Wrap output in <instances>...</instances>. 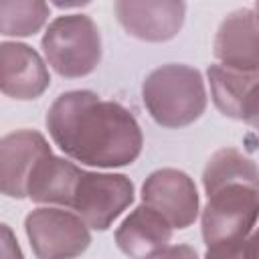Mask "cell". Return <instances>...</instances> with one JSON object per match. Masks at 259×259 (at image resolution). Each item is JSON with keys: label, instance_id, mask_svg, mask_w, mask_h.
<instances>
[{"label": "cell", "instance_id": "cell-1", "mask_svg": "<svg viewBox=\"0 0 259 259\" xmlns=\"http://www.w3.org/2000/svg\"><path fill=\"white\" fill-rule=\"evenodd\" d=\"M55 144L71 158L101 168L132 164L142 152V130L119 103L91 91H69L47 113Z\"/></svg>", "mask_w": 259, "mask_h": 259}, {"label": "cell", "instance_id": "cell-2", "mask_svg": "<svg viewBox=\"0 0 259 259\" xmlns=\"http://www.w3.org/2000/svg\"><path fill=\"white\" fill-rule=\"evenodd\" d=\"M142 99L156 123L184 127L196 121L206 107L204 81L188 65H162L146 77Z\"/></svg>", "mask_w": 259, "mask_h": 259}, {"label": "cell", "instance_id": "cell-3", "mask_svg": "<svg viewBox=\"0 0 259 259\" xmlns=\"http://www.w3.org/2000/svg\"><path fill=\"white\" fill-rule=\"evenodd\" d=\"M42 53L59 75L85 77L101 61V36L89 16L65 14L49 24Z\"/></svg>", "mask_w": 259, "mask_h": 259}, {"label": "cell", "instance_id": "cell-4", "mask_svg": "<svg viewBox=\"0 0 259 259\" xmlns=\"http://www.w3.org/2000/svg\"><path fill=\"white\" fill-rule=\"evenodd\" d=\"M259 219V188L227 184L208 194L202 210V237L206 247L245 239Z\"/></svg>", "mask_w": 259, "mask_h": 259}, {"label": "cell", "instance_id": "cell-5", "mask_svg": "<svg viewBox=\"0 0 259 259\" xmlns=\"http://www.w3.org/2000/svg\"><path fill=\"white\" fill-rule=\"evenodd\" d=\"M24 227L38 259H73L91 243L85 221L63 208H36Z\"/></svg>", "mask_w": 259, "mask_h": 259}, {"label": "cell", "instance_id": "cell-6", "mask_svg": "<svg viewBox=\"0 0 259 259\" xmlns=\"http://www.w3.org/2000/svg\"><path fill=\"white\" fill-rule=\"evenodd\" d=\"M132 200L134 184L125 176L83 172L73 198V208L87 227L103 231L130 206Z\"/></svg>", "mask_w": 259, "mask_h": 259}, {"label": "cell", "instance_id": "cell-7", "mask_svg": "<svg viewBox=\"0 0 259 259\" xmlns=\"http://www.w3.org/2000/svg\"><path fill=\"white\" fill-rule=\"evenodd\" d=\"M142 200L172 229H186L198 214V192L192 178L174 168L152 172L142 186Z\"/></svg>", "mask_w": 259, "mask_h": 259}, {"label": "cell", "instance_id": "cell-8", "mask_svg": "<svg viewBox=\"0 0 259 259\" xmlns=\"http://www.w3.org/2000/svg\"><path fill=\"white\" fill-rule=\"evenodd\" d=\"M113 10L127 34L148 42H162L174 38L182 28L186 4L176 0H160V2L121 0L115 2Z\"/></svg>", "mask_w": 259, "mask_h": 259}, {"label": "cell", "instance_id": "cell-9", "mask_svg": "<svg viewBox=\"0 0 259 259\" xmlns=\"http://www.w3.org/2000/svg\"><path fill=\"white\" fill-rule=\"evenodd\" d=\"M214 57L227 69L259 75V22L253 10H235L221 22Z\"/></svg>", "mask_w": 259, "mask_h": 259}, {"label": "cell", "instance_id": "cell-10", "mask_svg": "<svg viewBox=\"0 0 259 259\" xmlns=\"http://www.w3.org/2000/svg\"><path fill=\"white\" fill-rule=\"evenodd\" d=\"M51 154L47 140L32 130H18L2 138L0 144V182L6 196H26V182L36 162Z\"/></svg>", "mask_w": 259, "mask_h": 259}, {"label": "cell", "instance_id": "cell-11", "mask_svg": "<svg viewBox=\"0 0 259 259\" xmlns=\"http://www.w3.org/2000/svg\"><path fill=\"white\" fill-rule=\"evenodd\" d=\"M45 61L22 42H2L0 47V87L12 99H34L49 87Z\"/></svg>", "mask_w": 259, "mask_h": 259}, {"label": "cell", "instance_id": "cell-12", "mask_svg": "<svg viewBox=\"0 0 259 259\" xmlns=\"http://www.w3.org/2000/svg\"><path fill=\"white\" fill-rule=\"evenodd\" d=\"M172 227L150 206H138L115 231L117 247L132 259H148L152 253L168 245Z\"/></svg>", "mask_w": 259, "mask_h": 259}, {"label": "cell", "instance_id": "cell-13", "mask_svg": "<svg viewBox=\"0 0 259 259\" xmlns=\"http://www.w3.org/2000/svg\"><path fill=\"white\" fill-rule=\"evenodd\" d=\"M81 176L83 170H79L75 164L59 156L47 154L36 162L30 172V178L26 182V196H30L34 202L73 206Z\"/></svg>", "mask_w": 259, "mask_h": 259}, {"label": "cell", "instance_id": "cell-14", "mask_svg": "<svg viewBox=\"0 0 259 259\" xmlns=\"http://www.w3.org/2000/svg\"><path fill=\"white\" fill-rule=\"evenodd\" d=\"M202 184L206 194H212L227 184H247L259 188V168L243 152L235 148H223L206 162Z\"/></svg>", "mask_w": 259, "mask_h": 259}, {"label": "cell", "instance_id": "cell-15", "mask_svg": "<svg viewBox=\"0 0 259 259\" xmlns=\"http://www.w3.org/2000/svg\"><path fill=\"white\" fill-rule=\"evenodd\" d=\"M208 81H210V95L217 109L227 117L241 119L245 99L253 89V85L259 83V75L239 73L223 65H210Z\"/></svg>", "mask_w": 259, "mask_h": 259}, {"label": "cell", "instance_id": "cell-16", "mask_svg": "<svg viewBox=\"0 0 259 259\" xmlns=\"http://www.w3.org/2000/svg\"><path fill=\"white\" fill-rule=\"evenodd\" d=\"M49 6L40 0H2L0 30L4 36H28L42 28Z\"/></svg>", "mask_w": 259, "mask_h": 259}, {"label": "cell", "instance_id": "cell-17", "mask_svg": "<svg viewBox=\"0 0 259 259\" xmlns=\"http://www.w3.org/2000/svg\"><path fill=\"white\" fill-rule=\"evenodd\" d=\"M206 259H259V229L235 243L208 247Z\"/></svg>", "mask_w": 259, "mask_h": 259}, {"label": "cell", "instance_id": "cell-18", "mask_svg": "<svg viewBox=\"0 0 259 259\" xmlns=\"http://www.w3.org/2000/svg\"><path fill=\"white\" fill-rule=\"evenodd\" d=\"M245 123H249L257 134H259V83L253 85V89L249 91L245 105H243V117Z\"/></svg>", "mask_w": 259, "mask_h": 259}, {"label": "cell", "instance_id": "cell-19", "mask_svg": "<svg viewBox=\"0 0 259 259\" xmlns=\"http://www.w3.org/2000/svg\"><path fill=\"white\" fill-rule=\"evenodd\" d=\"M148 259H198V255L188 245H166L160 251L152 253Z\"/></svg>", "mask_w": 259, "mask_h": 259}, {"label": "cell", "instance_id": "cell-20", "mask_svg": "<svg viewBox=\"0 0 259 259\" xmlns=\"http://www.w3.org/2000/svg\"><path fill=\"white\" fill-rule=\"evenodd\" d=\"M2 259H22V251L6 225H2Z\"/></svg>", "mask_w": 259, "mask_h": 259}, {"label": "cell", "instance_id": "cell-21", "mask_svg": "<svg viewBox=\"0 0 259 259\" xmlns=\"http://www.w3.org/2000/svg\"><path fill=\"white\" fill-rule=\"evenodd\" d=\"M253 12H255V16H257V22H259V2L255 4V8H253Z\"/></svg>", "mask_w": 259, "mask_h": 259}]
</instances>
